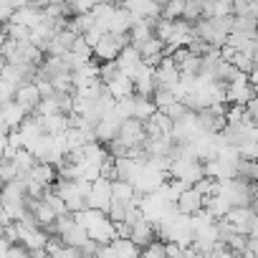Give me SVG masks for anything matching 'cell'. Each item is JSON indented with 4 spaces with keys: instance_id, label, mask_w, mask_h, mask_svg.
Here are the masks:
<instances>
[{
    "instance_id": "obj_9",
    "label": "cell",
    "mask_w": 258,
    "mask_h": 258,
    "mask_svg": "<svg viewBox=\"0 0 258 258\" xmlns=\"http://www.w3.org/2000/svg\"><path fill=\"white\" fill-rule=\"evenodd\" d=\"M106 89L111 91V96L119 101V99H124V96H135L137 94V84H135V79L129 76L126 71H119L111 81H106Z\"/></svg>"
},
{
    "instance_id": "obj_32",
    "label": "cell",
    "mask_w": 258,
    "mask_h": 258,
    "mask_svg": "<svg viewBox=\"0 0 258 258\" xmlns=\"http://www.w3.org/2000/svg\"><path fill=\"white\" fill-rule=\"evenodd\" d=\"M56 111H61L58 94H53V96H43L41 104H38V109H36V114H56Z\"/></svg>"
},
{
    "instance_id": "obj_42",
    "label": "cell",
    "mask_w": 258,
    "mask_h": 258,
    "mask_svg": "<svg viewBox=\"0 0 258 258\" xmlns=\"http://www.w3.org/2000/svg\"><path fill=\"white\" fill-rule=\"evenodd\" d=\"M13 8H23V6H31V0H11Z\"/></svg>"
},
{
    "instance_id": "obj_12",
    "label": "cell",
    "mask_w": 258,
    "mask_h": 258,
    "mask_svg": "<svg viewBox=\"0 0 258 258\" xmlns=\"http://www.w3.org/2000/svg\"><path fill=\"white\" fill-rule=\"evenodd\" d=\"M36 119L41 121V126L46 129L48 135H58L69 129V114L56 111V114H36Z\"/></svg>"
},
{
    "instance_id": "obj_8",
    "label": "cell",
    "mask_w": 258,
    "mask_h": 258,
    "mask_svg": "<svg viewBox=\"0 0 258 258\" xmlns=\"http://www.w3.org/2000/svg\"><path fill=\"white\" fill-rule=\"evenodd\" d=\"M203 208H205V195H203L195 185L185 187L182 195L177 198V210L185 213V215H195V213L203 210Z\"/></svg>"
},
{
    "instance_id": "obj_38",
    "label": "cell",
    "mask_w": 258,
    "mask_h": 258,
    "mask_svg": "<svg viewBox=\"0 0 258 258\" xmlns=\"http://www.w3.org/2000/svg\"><path fill=\"white\" fill-rule=\"evenodd\" d=\"M109 218H111L114 223L124 220V218H126V205H121V203H111V208H109Z\"/></svg>"
},
{
    "instance_id": "obj_33",
    "label": "cell",
    "mask_w": 258,
    "mask_h": 258,
    "mask_svg": "<svg viewBox=\"0 0 258 258\" xmlns=\"http://www.w3.org/2000/svg\"><path fill=\"white\" fill-rule=\"evenodd\" d=\"M142 255H150V258H162L167 255V243L160 238V240H150L145 248H142Z\"/></svg>"
},
{
    "instance_id": "obj_1",
    "label": "cell",
    "mask_w": 258,
    "mask_h": 258,
    "mask_svg": "<svg viewBox=\"0 0 258 258\" xmlns=\"http://www.w3.org/2000/svg\"><path fill=\"white\" fill-rule=\"evenodd\" d=\"M114 140H119L124 147H140V145L147 142V126H145L142 119L129 116V119L119 126V135H116Z\"/></svg>"
},
{
    "instance_id": "obj_24",
    "label": "cell",
    "mask_w": 258,
    "mask_h": 258,
    "mask_svg": "<svg viewBox=\"0 0 258 258\" xmlns=\"http://www.w3.org/2000/svg\"><path fill=\"white\" fill-rule=\"evenodd\" d=\"M63 240L69 243V245H76V248H81L86 240H89V228H84V225H74V228H69L66 233H63Z\"/></svg>"
},
{
    "instance_id": "obj_17",
    "label": "cell",
    "mask_w": 258,
    "mask_h": 258,
    "mask_svg": "<svg viewBox=\"0 0 258 258\" xmlns=\"http://www.w3.org/2000/svg\"><path fill=\"white\" fill-rule=\"evenodd\" d=\"M132 26H135V16L129 13L124 6L116 8L114 16H111V21H109V31L111 33H129V31H132Z\"/></svg>"
},
{
    "instance_id": "obj_43",
    "label": "cell",
    "mask_w": 258,
    "mask_h": 258,
    "mask_svg": "<svg viewBox=\"0 0 258 258\" xmlns=\"http://www.w3.org/2000/svg\"><path fill=\"white\" fill-rule=\"evenodd\" d=\"M104 3H114V6H121V0H104Z\"/></svg>"
},
{
    "instance_id": "obj_4",
    "label": "cell",
    "mask_w": 258,
    "mask_h": 258,
    "mask_svg": "<svg viewBox=\"0 0 258 258\" xmlns=\"http://www.w3.org/2000/svg\"><path fill=\"white\" fill-rule=\"evenodd\" d=\"M86 203H89V208H99V210L109 213V208H111V203H114V195H111V180H106V177L94 180V187L89 190Z\"/></svg>"
},
{
    "instance_id": "obj_13",
    "label": "cell",
    "mask_w": 258,
    "mask_h": 258,
    "mask_svg": "<svg viewBox=\"0 0 258 258\" xmlns=\"http://www.w3.org/2000/svg\"><path fill=\"white\" fill-rule=\"evenodd\" d=\"M155 21H157V18H137V21H135L129 36H132V43H135L137 48L155 36Z\"/></svg>"
},
{
    "instance_id": "obj_31",
    "label": "cell",
    "mask_w": 258,
    "mask_h": 258,
    "mask_svg": "<svg viewBox=\"0 0 258 258\" xmlns=\"http://www.w3.org/2000/svg\"><path fill=\"white\" fill-rule=\"evenodd\" d=\"M165 46H167V43H165L160 36H152L150 41H145V43L140 46V51H142V58H145V56H152V53H162V51H165Z\"/></svg>"
},
{
    "instance_id": "obj_30",
    "label": "cell",
    "mask_w": 258,
    "mask_h": 258,
    "mask_svg": "<svg viewBox=\"0 0 258 258\" xmlns=\"http://www.w3.org/2000/svg\"><path fill=\"white\" fill-rule=\"evenodd\" d=\"M162 16L170 18V21H177L185 16V0H170V3L162 8Z\"/></svg>"
},
{
    "instance_id": "obj_22",
    "label": "cell",
    "mask_w": 258,
    "mask_h": 258,
    "mask_svg": "<svg viewBox=\"0 0 258 258\" xmlns=\"http://www.w3.org/2000/svg\"><path fill=\"white\" fill-rule=\"evenodd\" d=\"M106 215H109V213H104V210H99V208H84V210L74 213L76 223H79V225H84V228H91V225L101 223Z\"/></svg>"
},
{
    "instance_id": "obj_2",
    "label": "cell",
    "mask_w": 258,
    "mask_h": 258,
    "mask_svg": "<svg viewBox=\"0 0 258 258\" xmlns=\"http://www.w3.org/2000/svg\"><path fill=\"white\" fill-rule=\"evenodd\" d=\"M255 86L250 84V76L245 71H238L235 79L228 81V101L233 104H248L253 96H255Z\"/></svg>"
},
{
    "instance_id": "obj_29",
    "label": "cell",
    "mask_w": 258,
    "mask_h": 258,
    "mask_svg": "<svg viewBox=\"0 0 258 258\" xmlns=\"http://www.w3.org/2000/svg\"><path fill=\"white\" fill-rule=\"evenodd\" d=\"M180 69H182L185 74H200V69H203V56H198V53H192V51L187 48V56L180 61Z\"/></svg>"
},
{
    "instance_id": "obj_19",
    "label": "cell",
    "mask_w": 258,
    "mask_h": 258,
    "mask_svg": "<svg viewBox=\"0 0 258 258\" xmlns=\"http://www.w3.org/2000/svg\"><path fill=\"white\" fill-rule=\"evenodd\" d=\"M157 109H160V106L155 104V99H152V96L135 94V116H137V119L147 121V119H152V114H155Z\"/></svg>"
},
{
    "instance_id": "obj_7",
    "label": "cell",
    "mask_w": 258,
    "mask_h": 258,
    "mask_svg": "<svg viewBox=\"0 0 258 258\" xmlns=\"http://www.w3.org/2000/svg\"><path fill=\"white\" fill-rule=\"evenodd\" d=\"M180 76H182V69L177 66V61L172 56H165V61L157 66V86L175 89L180 84Z\"/></svg>"
},
{
    "instance_id": "obj_37",
    "label": "cell",
    "mask_w": 258,
    "mask_h": 258,
    "mask_svg": "<svg viewBox=\"0 0 258 258\" xmlns=\"http://www.w3.org/2000/svg\"><path fill=\"white\" fill-rule=\"evenodd\" d=\"M240 155H243L245 160H258V140L245 142V145L240 147Z\"/></svg>"
},
{
    "instance_id": "obj_35",
    "label": "cell",
    "mask_w": 258,
    "mask_h": 258,
    "mask_svg": "<svg viewBox=\"0 0 258 258\" xmlns=\"http://www.w3.org/2000/svg\"><path fill=\"white\" fill-rule=\"evenodd\" d=\"M0 177H3V182L18 180V165H16L13 160H3V167H0Z\"/></svg>"
},
{
    "instance_id": "obj_39",
    "label": "cell",
    "mask_w": 258,
    "mask_h": 258,
    "mask_svg": "<svg viewBox=\"0 0 258 258\" xmlns=\"http://www.w3.org/2000/svg\"><path fill=\"white\" fill-rule=\"evenodd\" d=\"M235 16H248L250 13V0H233Z\"/></svg>"
},
{
    "instance_id": "obj_28",
    "label": "cell",
    "mask_w": 258,
    "mask_h": 258,
    "mask_svg": "<svg viewBox=\"0 0 258 258\" xmlns=\"http://www.w3.org/2000/svg\"><path fill=\"white\" fill-rule=\"evenodd\" d=\"M230 61L235 63V69H240V71H245V74H250L253 66H255V58H253L250 51H235Z\"/></svg>"
},
{
    "instance_id": "obj_44",
    "label": "cell",
    "mask_w": 258,
    "mask_h": 258,
    "mask_svg": "<svg viewBox=\"0 0 258 258\" xmlns=\"http://www.w3.org/2000/svg\"><path fill=\"white\" fill-rule=\"evenodd\" d=\"M157 3H162V6H167V3H170V0H157Z\"/></svg>"
},
{
    "instance_id": "obj_45",
    "label": "cell",
    "mask_w": 258,
    "mask_h": 258,
    "mask_svg": "<svg viewBox=\"0 0 258 258\" xmlns=\"http://www.w3.org/2000/svg\"><path fill=\"white\" fill-rule=\"evenodd\" d=\"M203 3H215V0H203Z\"/></svg>"
},
{
    "instance_id": "obj_27",
    "label": "cell",
    "mask_w": 258,
    "mask_h": 258,
    "mask_svg": "<svg viewBox=\"0 0 258 258\" xmlns=\"http://www.w3.org/2000/svg\"><path fill=\"white\" fill-rule=\"evenodd\" d=\"M203 13H205V3L203 0H187L185 3V21H190V23H198L200 18H203Z\"/></svg>"
},
{
    "instance_id": "obj_18",
    "label": "cell",
    "mask_w": 258,
    "mask_h": 258,
    "mask_svg": "<svg viewBox=\"0 0 258 258\" xmlns=\"http://www.w3.org/2000/svg\"><path fill=\"white\" fill-rule=\"evenodd\" d=\"M31 177H33V180H38L43 187H51V185H53V180L58 177V167H56V165H51V162L38 160V162H36V167L31 170Z\"/></svg>"
},
{
    "instance_id": "obj_34",
    "label": "cell",
    "mask_w": 258,
    "mask_h": 258,
    "mask_svg": "<svg viewBox=\"0 0 258 258\" xmlns=\"http://www.w3.org/2000/svg\"><path fill=\"white\" fill-rule=\"evenodd\" d=\"M121 71V66H119V61H101V69H99V76H101V81L106 84V81H111L116 74Z\"/></svg>"
},
{
    "instance_id": "obj_40",
    "label": "cell",
    "mask_w": 258,
    "mask_h": 258,
    "mask_svg": "<svg viewBox=\"0 0 258 258\" xmlns=\"http://www.w3.org/2000/svg\"><path fill=\"white\" fill-rule=\"evenodd\" d=\"M162 61H165V53H152V56H145V63H150L152 69H157Z\"/></svg>"
},
{
    "instance_id": "obj_25",
    "label": "cell",
    "mask_w": 258,
    "mask_h": 258,
    "mask_svg": "<svg viewBox=\"0 0 258 258\" xmlns=\"http://www.w3.org/2000/svg\"><path fill=\"white\" fill-rule=\"evenodd\" d=\"M114 11H116V6H114V3H104V0L91 8V13H94L96 23H99V26H106V28H109V21H111Z\"/></svg>"
},
{
    "instance_id": "obj_3",
    "label": "cell",
    "mask_w": 258,
    "mask_h": 258,
    "mask_svg": "<svg viewBox=\"0 0 258 258\" xmlns=\"http://www.w3.org/2000/svg\"><path fill=\"white\" fill-rule=\"evenodd\" d=\"M167 177H170V172H162V170H155V167L145 165L135 177V187H137V192H155L167 182Z\"/></svg>"
},
{
    "instance_id": "obj_16",
    "label": "cell",
    "mask_w": 258,
    "mask_h": 258,
    "mask_svg": "<svg viewBox=\"0 0 258 258\" xmlns=\"http://www.w3.org/2000/svg\"><path fill=\"white\" fill-rule=\"evenodd\" d=\"M155 223L150 220V218H142V220H137L135 225H132V240L137 243V245H147L150 240H155Z\"/></svg>"
},
{
    "instance_id": "obj_41",
    "label": "cell",
    "mask_w": 258,
    "mask_h": 258,
    "mask_svg": "<svg viewBox=\"0 0 258 258\" xmlns=\"http://www.w3.org/2000/svg\"><path fill=\"white\" fill-rule=\"evenodd\" d=\"M245 109L250 111V116H253V121H258V94H255V96H253V99H250V101L245 104Z\"/></svg>"
},
{
    "instance_id": "obj_26",
    "label": "cell",
    "mask_w": 258,
    "mask_h": 258,
    "mask_svg": "<svg viewBox=\"0 0 258 258\" xmlns=\"http://www.w3.org/2000/svg\"><path fill=\"white\" fill-rule=\"evenodd\" d=\"M152 99H155V104H157L160 109H167L172 101H177V94H175V89L157 86V89H155V94H152Z\"/></svg>"
},
{
    "instance_id": "obj_5",
    "label": "cell",
    "mask_w": 258,
    "mask_h": 258,
    "mask_svg": "<svg viewBox=\"0 0 258 258\" xmlns=\"http://www.w3.org/2000/svg\"><path fill=\"white\" fill-rule=\"evenodd\" d=\"M26 119H28V109L23 104H18L16 99L6 101L3 104V135H8L11 129H18Z\"/></svg>"
},
{
    "instance_id": "obj_11",
    "label": "cell",
    "mask_w": 258,
    "mask_h": 258,
    "mask_svg": "<svg viewBox=\"0 0 258 258\" xmlns=\"http://www.w3.org/2000/svg\"><path fill=\"white\" fill-rule=\"evenodd\" d=\"M111 195H114V203L132 205L135 203V195H137V187H135V182L116 177V180H111Z\"/></svg>"
},
{
    "instance_id": "obj_21",
    "label": "cell",
    "mask_w": 258,
    "mask_h": 258,
    "mask_svg": "<svg viewBox=\"0 0 258 258\" xmlns=\"http://www.w3.org/2000/svg\"><path fill=\"white\" fill-rule=\"evenodd\" d=\"M119 66H121V71H129V69H135L140 61H142V51L135 46V43H129V46H124L121 48V53H119Z\"/></svg>"
},
{
    "instance_id": "obj_10",
    "label": "cell",
    "mask_w": 258,
    "mask_h": 258,
    "mask_svg": "<svg viewBox=\"0 0 258 258\" xmlns=\"http://www.w3.org/2000/svg\"><path fill=\"white\" fill-rule=\"evenodd\" d=\"M41 99H43V94H41V89H38L36 81H26V84H21L18 91H16V101L23 104L28 111H36L38 104H41Z\"/></svg>"
},
{
    "instance_id": "obj_36",
    "label": "cell",
    "mask_w": 258,
    "mask_h": 258,
    "mask_svg": "<svg viewBox=\"0 0 258 258\" xmlns=\"http://www.w3.org/2000/svg\"><path fill=\"white\" fill-rule=\"evenodd\" d=\"M96 3H101V0H69V6L74 13H89Z\"/></svg>"
},
{
    "instance_id": "obj_15",
    "label": "cell",
    "mask_w": 258,
    "mask_h": 258,
    "mask_svg": "<svg viewBox=\"0 0 258 258\" xmlns=\"http://www.w3.org/2000/svg\"><path fill=\"white\" fill-rule=\"evenodd\" d=\"M89 238H94V240H99L101 245H106V243H111L114 238H116V223L106 215L101 223H96V225H91L89 228Z\"/></svg>"
},
{
    "instance_id": "obj_20",
    "label": "cell",
    "mask_w": 258,
    "mask_h": 258,
    "mask_svg": "<svg viewBox=\"0 0 258 258\" xmlns=\"http://www.w3.org/2000/svg\"><path fill=\"white\" fill-rule=\"evenodd\" d=\"M205 208L220 220V218H225L228 213H230V208H233V203L223 195V192H218V195H210V198H205Z\"/></svg>"
},
{
    "instance_id": "obj_14",
    "label": "cell",
    "mask_w": 258,
    "mask_h": 258,
    "mask_svg": "<svg viewBox=\"0 0 258 258\" xmlns=\"http://www.w3.org/2000/svg\"><path fill=\"white\" fill-rule=\"evenodd\" d=\"M142 167H145V162L137 160V157H129V155L116 157V175H119L121 180L135 182V177H137V172H140Z\"/></svg>"
},
{
    "instance_id": "obj_6",
    "label": "cell",
    "mask_w": 258,
    "mask_h": 258,
    "mask_svg": "<svg viewBox=\"0 0 258 258\" xmlns=\"http://www.w3.org/2000/svg\"><path fill=\"white\" fill-rule=\"evenodd\" d=\"M225 220H228L235 230H240V233H250L253 220H255V210H253L250 205H233L230 213L225 215Z\"/></svg>"
},
{
    "instance_id": "obj_23",
    "label": "cell",
    "mask_w": 258,
    "mask_h": 258,
    "mask_svg": "<svg viewBox=\"0 0 258 258\" xmlns=\"http://www.w3.org/2000/svg\"><path fill=\"white\" fill-rule=\"evenodd\" d=\"M94 23H96V18H94V13H91V11H89V13H74V16L69 18V28H71V31H76V33H81V36H84Z\"/></svg>"
}]
</instances>
